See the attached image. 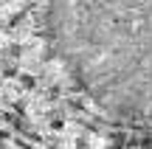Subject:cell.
<instances>
[{
	"mask_svg": "<svg viewBox=\"0 0 152 149\" xmlns=\"http://www.w3.org/2000/svg\"><path fill=\"white\" fill-rule=\"evenodd\" d=\"M56 56L118 124H152V0H51Z\"/></svg>",
	"mask_w": 152,
	"mask_h": 149,
	"instance_id": "6da1fadb",
	"label": "cell"
},
{
	"mask_svg": "<svg viewBox=\"0 0 152 149\" xmlns=\"http://www.w3.org/2000/svg\"><path fill=\"white\" fill-rule=\"evenodd\" d=\"M0 149H20L14 144V141H9V138H3V135H0Z\"/></svg>",
	"mask_w": 152,
	"mask_h": 149,
	"instance_id": "7a4b0ae2",
	"label": "cell"
}]
</instances>
